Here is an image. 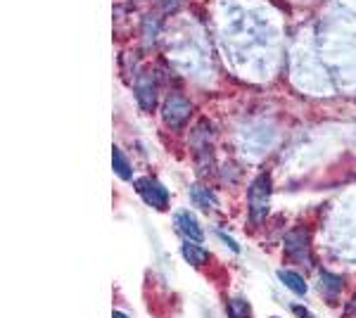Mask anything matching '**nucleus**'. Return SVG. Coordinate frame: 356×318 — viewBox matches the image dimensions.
<instances>
[{"mask_svg":"<svg viewBox=\"0 0 356 318\" xmlns=\"http://www.w3.org/2000/svg\"><path fill=\"white\" fill-rule=\"evenodd\" d=\"M191 114H193V105L178 93L169 95L162 105V119L166 121V126H171V129L183 126L188 119H191Z\"/></svg>","mask_w":356,"mask_h":318,"instance_id":"nucleus-2","label":"nucleus"},{"mask_svg":"<svg viewBox=\"0 0 356 318\" xmlns=\"http://www.w3.org/2000/svg\"><path fill=\"white\" fill-rule=\"evenodd\" d=\"M226 311H228V318H252V306L243 297L231 299V302L226 304Z\"/></svg>","mask_w":356,"mask_h":318,"instance_id":"nucleus-11","label":"nucleus"},{"mask_svg":"<svg viewBox=\"0 0 356 318\" xmlns=\"http://www.w3.org/2000/svg\"><path fill=\"white\" fill-rule=\"evenodd\" d=\"M136 190L143 198V202H147L154 209H166L169 207V190L159 181H154V178H138Z\"/></svg>","mask_w":356,"mask_h":318,"instance_id":"nucleus-3","label":"nucleus"},{"mask_svg":"<svg viewBox=\"0 0 356 318\" xmlns=\"http://www.w3.org/2000/svg\"><path fill=\"white\" fill-rule=\"evenodd\" d=\"M285 254L295 262L309 264V254H312V238H309L307 228H295L285 235Z\"/></svg>","mask_w":356,"mask_h":318,"instance_id":"nucleus-4","label":"nucleus"},{"mask_svg":"<svg viewBox=\"0 0 356 318\" xmlns=\"http://www.w3.org/2000/svg\"><path fill=\"white\" fill-rule=\"evenodd\" d=\"M112 166H114V173H117L119 178H124V181H129L131 176H134V171H131V164H129V159L124 157V152L119 150L117 145L112 148Z\"/></svg>","mask_w":356,"mask_h":318,"instance_id":"nucleus-10","label":"nucleus"},{"mask_svg":"<svg viewBox=\"0 0 356 318\" xmlns=\"http://www.w3.org/2000/svg\"><path fill=\"white\" fill-rule=\"evenodd\" d=\"M347 311H349V314H352V318H356V297L352 299V302H349Z\"/></svg>","mask_w":356,"mask_h":318,"instance_id":"nucleus-15","label":"nucleus"},{"mask_svg":"<svg viewBox=\"0 0 356 318\" xmlns=\"http://www.w3.org/2000/svg\"><path fill=\"white\" fill-rule=\"evenodd\" d=\"M268 209H271V176L261 173L250 186V221L261 225L266 221Z\"/></svg>","mask_w":356,"mask_h":318,"instance_id":"nucleus-1","label":"nucleus"},{"mask_svg":"<svg viewBox=\"0 0 356 318\" xmlns=\"http://www.w3.org/2000/svg\"><path fill=\"white\" fill-rule=\"evenodd\" d=\"M292 311H295V314L300 316V318H314V316H309L307 309H304V306H300V304H292Z\"/></svg>","mask_w":356,"mask_h":318,"instance_id":"nucleus-14","label":"nucleus"},{"mask_svg":"<svg viewBox=\"0 0 356 318\" xmlns=\"http://www.w3.org/2000/svg\"><path fill=\"white\" fill-rule=\"evenodd\" d=\"M174 223H176V228L181 230V235H186L188 240H193V242H202V238H204V230H202V225H200L197 216H193L191 212H186V209L176 212Z\"/></svg>","mask_w":356,"mask_h":318,"instance_id":"nucleus-5","label":"nucleus"},{"mask_svg":"<svg viewBox=\"0 0 356 318\" xmlns=\"http://www.w3.org/2000/svg\"><path fill=\"white\" fill-rule=\"evenodd\" d=\"M136 95H138V100H140V107L154 109V105H157V90H154V84L150 79H143L140 84H138Z\"/></svg>","mask_w":356,"mask_h":318,"instance_id":"nucleus-9","label":"nucleus"},{"mask_svg":"<svg viewBox=\"0 0 356 318\" xmlns=\"http://www.w3.org/2000/svg\"><path fill=\"white\" fill-rule=\"evenodd\" d=\"M183 257L193 266H204L209 262V252H207L204 247H200V242H193V240L183 242Z\"/></svg>","mask_w":356,"mask_h":318,"instance_id":"nucleus-8","label":"nucleus"},{"mask_svg":"<svg viewBox=\"0 0 356 318\" xmlns=\"http://www.w3.org/2000/svg\"><path fill=\"white\" fill-rule=\"evenodd\" d=\"M278 278L280 283H283L288 290H292L295 294H300V297H304V294L309 292V285H307V280L302 278L297 271H288V269H283V271H278Z\"/></svg>","mask_w":356,"mask_h":318,"instance_id":"nucleus-7","label":"nucleus"},{"mask_svg":"<svg viewBox=\"0 0 356 318\" xmlns=\"http://www.w3.org/2000/svg\"><path fill=\"white\" fill-rule=\"evenodd\" d=\"M321 292L325 294L328 302H335L342 292V278L337 273H328V271H321Z\"/></svg>","mask_w":356,"mask_h":318,"instance_id":"nucleus-6","label":"nucleus"},{"mask_svg":"<svg viewBox=\"0 0 356 318\" xmlns=\"http://www.w3.org/2000/svg\"><path fill=\"white\" fill-rule=\"evenodd\" d=\"M112 318H129V316H126L124 311H114V314H112Z\"/></svg>","mask_w":356,"mask_h":318,"instance_id":"nucleus-16","label":"nucleus"},{"mask_svg":"<svg viewBox=\"0 0 356 318\" xmlns=\"http://www.w3.org/2000/svg\"><path fill=\"white\" fill-rule=\"evenodd\" d=\"M191 198H193L195 205L200 207V209H211V207L216 205L214 195H211L204 186H193L191 188Z\"/></svg>","mask_w":356,"mask_h":318,"instance_id":"nucleus-12","label":"nucleus"},{"mask_svg":"<svg viewBox=\"0 0 356 318\" xmlns=\"http://www.w3.org/2000/svg\"><path fill=\"white\" fill-rule=\"evenodd\" d=\"M183 3H186V0H159V5H162L166 13H176Z\"/></svg>","mask_w":356,"mask_h":318,"instance_id":"nucleus-13","label":"nucleus"}]
</instances>
